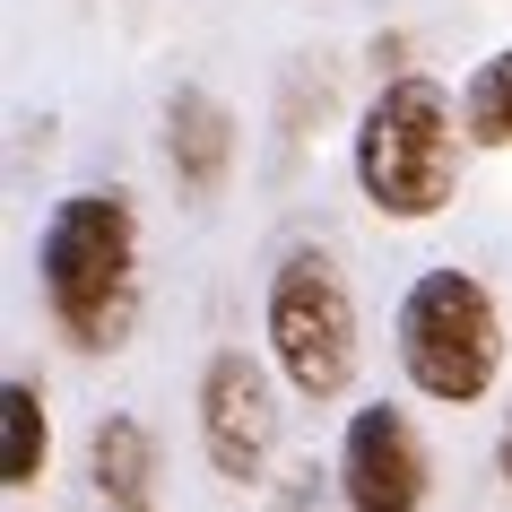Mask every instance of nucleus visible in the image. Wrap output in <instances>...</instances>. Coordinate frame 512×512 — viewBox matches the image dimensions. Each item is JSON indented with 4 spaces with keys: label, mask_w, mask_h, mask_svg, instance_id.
Here are the masks:
<instances>
[{
    "label": "nucleus",
    "mask_w": 512,
    "mask_h": 512,
    "mask_svg": "<svg viewBox=\"0 0 512 512\" xmlns=\"http://www.w3.org/2000/svg\"><path fill=\"white\" fill-rule=\"evenodd\" d=\"M460 139L469 131H452V105H443L434 79H391L374 105H365V122H356V191H365L382 217H400V226L452 209Z\"/></svg>",
    "instance_id": "obj_1"
},
{
    "label": "nucleus",
    "mask_w": 512,
    "mask_h": 512,
    "mask_svg": "<svg viewBox=\"0 0 512 512\" xmlns=\"http://www.w3.org/2000/svg\"><path fill=\"white\" fill-rule=\"evenodd\" d=\"M270 356L304 400H339L356 374V304L330 252H287L270 278Z\"/></svg>",
    "instance_id": "obj_4"
},
{
    "label": "nucleus",
    "mask_w": 512,
    "mask_h": 512,
    "mask_svg": "<svg viewBox=\"0 0 512 512\" xmlns=\"http://www.w3.org/2000/svg\"><path fill=\"white\" fill-rule=\"evenodd\" d=\"M426 443L400 408H356L348 417V452H339V486L348 512H426Z\"/></svg>",
    "instance_id": "obj_6"
},
{
    "label": "nucleus",
    "mask_w": 512,
    "mask_h": 512,
    "mask_svg": "<svg viewBox=\"0 0 512 512\" xmlns=\"http://www.w3.org/2000/svg\"><path fill=\"white\" fill-rule=\"evenodd\" d=\"M53 460V426H44V391L9 382L0 391V486H35Z\"/></svg>",
    "instance_id": "obj_8"
},
{
    "label": "nucleus",
    "mask_w": 512,
    "mask_h": 512,
    "mask_svg": "<svg viewBox=\"0 0 512 512\" xmlns=\"http://www.w3.org/2000/svg\"><path fill=\"white\" fill-rule=\"evenodd\" d=\"M200 443H209L217 478H261L278 452V400H270V374L252 365L243 348L209 356V374H200Z\"/></svg>",
    "instance_id": "obj_5"
},
{
    "label": "nucleus",
    "mask_w": 512,
    "mask_h": 512,
    "mask_svg": "<svg viewBox=\"0 0 512 512\" xmlns=\"http://www.w3.org/2000/svg\"><path fill=\"white\" fill-rule=\"evenodd\" d=\"M460 131L478 139V148H512V44L478 61V79L460 96Z\"/></svg>",
    "instance_id": "obj_10"
},
{
    "label": "nucleus",
    "mask_w": 512,
    "mask_h": 512,
    "mask_svg": "<svg viewBox=\"0 0 512 512\" xmlns=\"http://www.w3.org/2000/svg\"><path fill=\"white\" fill-rule=\"evenodd\" d=\"M400 365L408 382L443 408H469L495 391V365H504V322H495V296H486L469 270H426L400 304Z\"/></svg>",
    "instance_id": "obj_3"
},
{
    "label": "nucleus",
    "mask_w": 512,
    "mask_h": 512,
    "mask_svg": "<svg viewBox=\"0 0 512 512\" xmlns=\"http://www.w3.org/2000/svg\"><path fill=\"white\" fill-rule=\"evenodd\" d=\"M131 261H139V235L122 191H70L44 217V243H35L44 304L79 348H113V330L131 313Z\"/></svg>",
    "instance_id": "obj_2"
},
{
    "label": "nucleus",
    "mask_w": 512,
    "mask_h": 512,
    "mask_svg": "<svg viewBox=\"0 0 512 512\" xmlns=\"http://www.w3.org/2000/svg\"><path fill=\"white\" fill-rule=\"evenodd\" d=\"M165 157H174V174L191 191H217L226 165H235V113L217 105V96H200V87H183L165 105Z\"/></svg>",
    "instance_id": "obj_7"
},
{
    "label": "nucleus",
    "mask_w": 512,
    "mask_h": 512,
    "mask_svg": "<svg viewBox=\"0 0 512 512\" xmlns=\"http://www.w3.org/2000/svg\"><path fill=\"white\" fill-rule=\"evenodd\" d=\"M495 460H504V478H512V417H504V443H495Z\"/></svg>",
    "instance_id": "obj_11"
},
{
    "label": "nucleus",
    "mask_w": 512,
    "mask_h": 512,
    "mask_svg": "<svg viewBox=\"0 0 512 512\" xmlns=\"http://www.w3.org/2000/svg\"><path fill=\"white\" fill-rule=\"evenodd\" d=\"M96 486H105L113 512H148V478H157V452H148V434L131 426V417H105L96 426Z\"/></svg>",
    "instance_id": "obj_9"
}]
</instances>
